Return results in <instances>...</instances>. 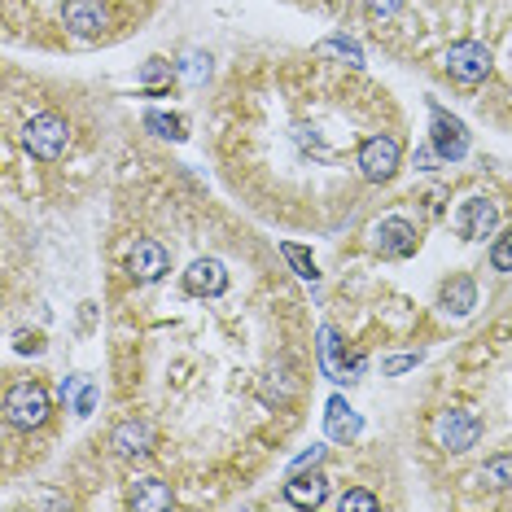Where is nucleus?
Returning <instances> with one entry per match:
<instances>
[{
    "mask_svg": "<svg viewBox=\"0 0 512 512\" xmlns=\"http://www.w3.org/2000/svg\"><path fill=\"white\" fill-rule=\"evenodd\" d=\"M53 412L49 390L36 386V381H18V386L5 390V421L14 429H40Z\"/></svg>",
    "mask_w": 512,
    "mask_h": 512,
    "instance_id": "1",
    "label": "nucleus"
},
{
    "mask_svg": "<svg viewBox=\"0 0 512 512\" xmlns=\"http://www.w3.org/2000/svg\"><path fill=\"white\" fill-rule=\"evenodd\" d=\"M66 145H71V127H66V119H57V114H31L27 127H22V149L36 162L62 158Z\"/></svg>",
    "mask_w": 512,
    "mask_h": 512,
    "instance_id": "2",
    "label": "nucleus"
},
{
    "mask_svg": "<svg viewBox=\"0 0 512 512\" xmlns=\"http://www.w3.org/2000/svg\"><path fill=\"white\" fill-rule=\"evenodd\" d=\"M359 176H364L368 184H386L394 180V171H399L403 162V149L394 136H368L364 145H359Z\"/></svg>",
    "mask_w": 512,
    "mask_h": 512,
    "instance_id": "3",
    "label": "nucleus"
},
{
    "mask_svg": "<svg viewBox=\"0 0 512 512\" xmlns=\"http://www.w3.org/2000/svg\"><path fill=\"white\" fill-rule=\"evenodd\" d=\"M429 145L438 149L442 162H460L464 154H469V127H464L456 114L434 106V101H429Z\"/></svg>",
    "mask_w": 512,
    "mask_h": 512,
    "instance_id": "4",
    "label": "nucleus"
},
{
    "mask_svg": "<svg viewBox=\"0 0 512 512\" xmlns=\"http://www.w3.org/2000/svg\"><path fill=\"white\" fill-rule=\"evenodd\" d=\"M442 66H447V75L456 79V84H482L486 75H491V49L477 40H456L442 57Z\"/></svg>",
    "mask_w": 512,
    "mask_h": 512,
    "instance_id": "5",
    "label": "nucleus"
},
{
    "mask_svg": "<svg viewBox=\"0 0 512 512\" xmlns=\"http://www.w3.org/2000/svg\"><path fill=\"white\" fill-rule=\"evenodd\" d=\"M320 368L329 381H359L368 368V355H342V342H337L333 324H320Z\"/></svg>",
    "mask_w": 512,
    "mask_h": 512,
    "instance_id": "6",
    "label": "nucleus"
},
{
    "mask_svg": "<svg viewBox=\"0 0 512 512\" xmlns=\"http://www.w3.org/2000/svg\"><path fill=\"white\" fill-rule=\"evenodd\" d=\"M451 224H456L464 241H486V237H495V228H499V206L491 197H469V202L456 206Z\"/></svg>",
    "mask_w": 512,
    "mask_h": 512,
    "instance_id": "7",
    "label": "nucleus"
},
{
    "mask_svg": "<svg viewBox=\"0 0 512 512\" xmlns=\"http://www.w3.org/2000/svg\"><path fill=\"white\" fill-rule=\"evenodd\" d=\"M434 434L447 451H473L477 438H482V421H477L473 412H464V407H451V412L438 416Z\"/></svg>",
    "mask_w": 512,
    "mask_h": 512,
    "instance_id": "8",
    "label": "nucleus"
},
{
    "mask_svg": "<svg viewBox=\"0 0 512 512\" xmlns=\"http://www.w3.org/2000/svg\"><path fill=\"white\" fill-rule=\"evenodd\" d=\"M167 272H171V254H167V246H162V241H154V237L136 241L132 254H127V276H132V281L154 285V281H162Z\"/></svg>",
    "mask_w": 512,
    "mask_h": 512,
    "instance_id": "9",
    "label": "nucleus"
},
{
    "mask_svg": "<svg viewBox=\"0 0 512 512\" xmlns=\"http://www.w3.org/2000/svg\"><path fill=\"white\" fill-rule=\"evenodd\" d=\"M372 246H377L381 259H407V254H416L421 237H416V228L407 219H381L372 228Z\"/></svg>",
    "mask_w": 512,
    "mask_h": 512,
    "instance_id": "10",
    "label": "nucleus"
},
{
    "mask_svg": "<svg viewBox=\"0 0 512 512\" xmlns=\"http://www.w3.org/2000/svg\"><path fill=\"white\" fill-rule=\"evenodd\" d=\"M62 22H66V31H75V36H101V31L110 27V14H106V5L101 0H66L62 5Z\"/></svg>",
    "mask_w": 512,
    "mask_h": 512,
    "instance_id": "11",
    "label": "nucleus"
},
{
    "mask_svg": "<svg viewBox=\"0 0 512 512\" xmlns=\"http://www.w3.org/2000/svg\"><path fill=\"white\" fill-rule=\"evenodd\" d=\"M184 289L197 298H219L228 289V267L219 259H197V263H189V272H184Z\"/></svg>",
    "mask_w": 512,
    "mask_h": 512,
    "instance_id": "12",
    "label": "nucleus"
},
{
    "mask_svg": "<svg viewBox=\"0 0 512 512\" xmlns=\"http://www.w3.org/2000/svg\"><path fill=\"white\" fill-rule=\"evenodd\" d=\"M110 447H114V456H123V460H136V456H149L154 451V429H149L145 421H119L114 425V434H110Z\"/></svg>",
    "mask_w": 512,
    "mask_h": 512,
    "instance_id": "13",
    "label": "nucleus"
},
{
    "mask_svg": "<svg viewBox=\"0 0 512 512\" xmlns=\"http://www.w3.org/2000/svg\"><path fill=\"white\" fill-rule=\"evenodd\" d=\"M285 499L294 508H320L324 499H329V477H324L320 469H302V473H289L285 482Z\"/></svg>",
    "mask_w": 512,
    "mask_h": 512,
    "instance_id": "14",
    "label": "nucleus"
},
{
    "mask_svg": "<svg viewBox=\"0 0 512 512\" xmlns=\"http://www.w3.org/2000/svg\"><path fill=\"white\" fill-rule=\"evenodd\" d=\"M324 429H329L333 442H355L364 421H359V412L346 399H329V407H324Z\"/></svg>",
    "mask_w": 512,
    "mask_h": 512,
    "instance_id": "15",
    "label": "nucleus"
},
{
    "mask_svg": "<svg viewBox=\"0 0 512 512\" xmlns=\"http://www.w3.org/2000/svg\"><path fill=\"white\" fill-rule=\"evenodd\" d=\"M438 307L447 311V316H456V320L469 316V311L477 307V285H473V276H451V281L442 285V294H438Z\"/></svg>",
    "mask_w": 512,
    "mask_h": 512,
    "instance_id": "16",
    "label": "nucleus"
},
{
    "mask_svg": "<svg viewBox=\"0 0 512 512\" xmlns=\"http://www.w3.org/2000/svg\"><path fill=\"white\" fill-rule=\"evenodd\" d=\"M62 403H66V412L88 416L92 407H97V381L84 377V372H75L71 381H62Z\"/></svg>",
    "mask_w": 512,
    "mask_h": 512,
    "instance_id": "17",
    "label": "nucleus"
},
{
    "mask_svg": "<svg viewBox=\"0 0 512 512\" xmlns=\"http://www.w3.org/2000/svg\"><path fill=\"white\" fill-rule=\"evenodd\" d=\"M132 504L141 512H162L171 508V486L158 482V477H141V482L132 486Z\"/></svg>",
    "mask_w": 512,
    "mask_h": 512,
    "instance_id": "18",
    "label": "nucleus"
},
{
    "mask_svg": "<svg viewBox=\"0 0 512 512\" xmlns=\"http://www.w3.org/2000/svg\"><path fill=\"white\" fill-rule=\"evenodd\" d=\"M477 482L486 486V491H508L512 486V456L508 451H499V456H491L477 469Z\"/></svg>",
    "mask_w": 512,
    "mask_h": 512,
    "instance_id": "19",
    "label": "nucleus"
},
{
    "mask_svg": "<svg viewBox=\"0 0 512 512\" xmlns=\"http://www.w3.org/2000/svg\"><path fill=\"white\" fill-rule=\"evenodd\" d=\"M145 132H154V136H162V141H184V119L180 114H167V110H145Z\"/></svg>",
    "mask_w": 512,
    "mask_h": 512,
    "instance_id": "20",
    "label": "nucleus"
},
{
    "mask_svg": "<svg viewBox=\"0 0 512 512\" xmlns=\"http://www.w3.org/2000/svg\"><path fill=\"white\" fill-rule=\"evenodd\" d=\"M316 53H320V57H337V62H346V66H364V49H359L355 40H346V36L320 40V44H316Z\"/></svg>",
    "mask_w": 512,
    "mask_h": 512,
    "instance_id": "21",
    "label": "nucleus"
},
{
    "mask_svg": "<svg viewBox=\"0 0 512 512\" xmlns=\"http://www.w3.org/2000/svg\"><path fill=\"white\" fill-rule=\"evenodd\" d=\"M281 254H285L289 263H294V272L302 276V281H316V276H320V272H316V259H311V254L302 250V246H294V241H285Z\"/></svg>",
    "mask_w": 512,
    "mask_h": 512,
    "instance_id": "22",
    "label": "nucleus"
},
{
    "mask_svg": "<svg viewBox=\"0 0 512 512\" xmlns=\"http://www.w3.org/2000/svg\"><path fill=\"white\" fill-rule=\"evenodd\" d=\"M337 508H342V512H377L381 499L372 491H359V486H355V491H346L342 499H337Z\"/></svg>",
    "mask_w": 512,
    "mask_h": 512,
    "instance_id": "23",
    "label": "nucleus"
},
{
    "mask_svg": "<svg viewBox=\"0 0 512 512\" xmlns=\"http://www.w3.org/2000/svg\"><path fill=\"white\" fill-rule=\"evenodd\" d=\"M180 75L189 79V84H206V79H211V57H206V53H189L180 62Z\"/></svg>",
    "mask_w": 512,
    "mask_h": 512,
    "instance_id": "24",
    "label": "nucleus"
},
{
    "mask_svg": "<svg viewBox=\"0 0 512 512\" xmlns=\"http://www.w3.org/2000/svg\"><path fill=\"white\" fill-rule=\"evenodd\" d=\"M491 267H495V272H512V228L495 237V246H491Z\"/></svg>",
    "mask_w": 512,
    "mask_h": 512,
    "instance_id": "25",
    "label": "nucleus"
},
{
    "mask_svg": "<svg viewBox=\"0 0 512 512\" xmlns=\"http://www.w3.org/2000/svg\"><path fill=\"white\" fill-rule=\"evenodd\" d=\"M416 364H421V351H412V355H390V359H381V372H386V377H399V372H412Z\"/></svg>",
    "mask_w": 512,
    "mask_h": 512,
    "instance_id": "26",
    "label": "nucleus"
},
{
    "mask_svg": "<svg viewBox=\"0 0 512 512\" xmlns=\"http://www.w3.org/2000/svg\"><path fill=\"white\" fill-rule=\"evenodd\" d=\"M162 79H171V66L162 62V57H154V62H145V71H141V84H145V88H158Z\"/></svg>",
    "mask_w": 512,
    "mask_h": 512,
    "instance_id": "27",
    "label": "nucleus"
},
{
    "mask_svg": "<svg viewBox=\"0 0 512 512\" xmlns=\"http://www.w3.org/2000/svg\"><path fill=\"white\" fill-rule=\"evenodd\" d=\"M14 351H22V355H40V351H44V337H40V333H31V329H18V333H14Z\"/></svg>",
    "mask_w": 512,
    "mask_h": 512,
    "instance_id": "28",
    "label": "nucleus"
},
{
    "mask_svg": "<svg viewBox=\"0 0 512 512\" xmlns=\"http://www.w3.org/2000/svg\"><path fill=\"white\" fill-rule=\"evenodd\" d=\"M364 5H368L372 18H394L403 9V0H364Z\"/></svg>",
    "mask_w": 512,
    "mask_h": 512,
    "instance_id": "29",
    "label": "nucleus"
},
{
    "mask_svg": "<svg viewBox=\"0 0 512 512\" xmlns=\"http://www.w3.org/2000/svg\"><path fill=\"white\" fill-rule=\"evenodd\" d=\"M320 460H324V447H311V451H302V456L289 464V473H302V469H320Z\"/></svg>",
    "mask_w": 512,
    "mask_h": 512,
    "instance_id": "30",
    "label": "nucleus"
},
{
    "mask_svg": "<svg viewBox=\"0 0 512 512\" xmlns=\"http://www.w3.org/2000/svg\"><path fill=\"white\" fill-rule=\"evenodd\" d=\"M434 162H438V149H434V145H421V149H416V171H434Z\"/></svg>",
    "mask_w": 512,
    "mask_h": 512,
    "instance_id": "31",
    "label": "nucleus"
}]
</instances>
